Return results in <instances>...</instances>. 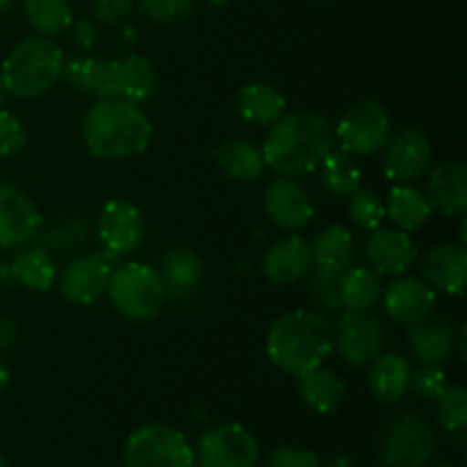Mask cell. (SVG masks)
<instances>
[{
    "instance_id": "cell-1",
    "label": "cell",
    "mask_w": 467,
    "mask_h": 467,
    "mask_svg": "<svg viewBox=\"0 0 467 467\" xmlns=\"http://www.w3.org/2000/svg\"><path fill=\"white\" fill-rule=\"evenodd\" d=\"M336 144L333 128L322 114L285 112L269 126L263 144L265 167L281 178H301L317 171Z\"/></svg>"
},
{
    "instance_id": "cell-2",
    "label": "cell",
    "mask_w": 467,
    "mask_h": 467,
    "mask_svg": "<svg viewBox=\"0 0 467 467\" xmlns=\"http://www.w3.org/2000/svg\"><path fill=\"white\" fill-rule=\"evenodd\" d=\"M265 347L278 369L299 377L333 354L336 324L322 310H290L269 327Z\"/></svg>"
},
{
    "instance_id": "cell-3",
    "label": "cell",
    "mask_w": 467,
    "mask_h": 467,
    "mask_svg": "<svg viewBox=\"0 0 467 467\" xmlns=\"http://www.w3.org/2000/svg\"><path fill=\"white\" fill-rule=\"evenodd\" d=\"M82 137L94 158L128 160L149 149L153 126L140 105L121 99H100L82 119Z\"/></svg>"
},
{
    "instance_id": "cell-4",
    "label": "cell",
    "mask_w": 467,
    "mask_h": 467,
    "mask_svg": "<svg viewBox=\"0 0 467 467\" xmlns=\"http://www.w3.org/2000/svg\"><path fill=\"white\" fill-rule=\"evenodd\" d=\"M64 53L48 36H26L0 67L5 91L16 99H39L62 78Z\"/></svg>"
},
{
    "instance_id": "cell-5",
    "label": "cell",
    "mask_w": 467,
    "mask_h": 467,
    "mask_svg": "<svg viewBox=\"0 0 467 467\" xmlns=\"http://www.w3.org/2000/svg\"><path fill=\"white\" fill-rule=\"evenodd\" d=\"M108 295L119 315L130 322H150L167 301L162 278L150 265L126 263L112 269Z\"/></svg>"
},
{
    "instance_id": "cell-6",
    "label": "cell",
    "mask_w": 467,
    "mask_h": 467,
    "mask_svg": "<svg viewBox=\"0 0 467 467\" xmlns=\"http://www.w3.org/2000/svg\"><path fill=\"white\" fill-rule=\"evenodd\" d=\"M123 463L126 467H194V450L176 429L146 424L128 438Z\"/></svg>"
},
{
    "instance_id": "cell-7",
    "label": "cell",
    "mask_w": 467,
    "mask_h": 467,
    "mask_svg": "<svg viewBox=\"0 0 467 467\" xmlns=\"http://www.w3.org/2000/svg\"><path fill=\"white\" fill-rule=\"evenodd\" d=\"M436 451V433L431 424L415 413H401L388 424L379 442V461L383 467H424Z\"/></svg>"
},
{
    "instance_id": "cell-8",
    "label": "cell",
    "mask_w": 467,
    "mask_h": 467,
    "mask_svg": "<svg viewBox=\"0 0 467 467\" xmlns=\"http://www.w3.org/2000/svg\"><path fill=\"white\" fill-rule=\"evenodd\" d=\"M333 135L345 153L372 155L381 150L392 135L390 114L379 100H358L347 109Z\"/></svg>"
},
{
    "instance_id": "cell-9",
    "label": "cell",
    "mask_w": 467,
    "mask_h": 467,
    "mask_svg": "<svg viewBox=\"0 0 467 467\" xmlns=\"http://www.w3.org/2000/svg\"><path fill=\"white\" fill-rule=\"evenodd\" d=\"M336 324V349L351 368H365L379 358L386 345V328L372 310H345Z\"/></svg>"
},
{
    "instance_id": "cell-10",
    "label": "cell",
    "mask_w": 467,
    "mask_h": 467,
    "mask_svg": "<svg viewBox=\"0 0 467 467\" xmlns=\"http://www.w3.org/2000/svg\"><path fill=\"white\" fill-rule=\"evenodd\" d=\"M433 149L418 128H401L383 144V173L395 185H413L431 169Z\"/></svg>"
},
{
    "instance_id": "cell-11",
    "label": "cell",
    "mask_w": 467,
    "mask_h": 467,
    "mask_svg": "<svg viewBox=\"0 0 467 467\" xmlns=\"http://www.w3.org/2000/svg\"><path fill=\"white\" fill-rule=\"evenodd\" d=\"M258 442L240 424H217L199 441V461L203 467H255Z\"/></svg>"
},
{
    "instance_id": "cell-12",
    "label": "cell",
    "mask_w": 467,
    "mask_h": 467,
    "mask_svg": "<svg viewBox=\"0 0 467 467\" xmlns=\"http://www.w3.org/2000/svg\"><path fill=\"white\" fill-rule=\"evenodd\" d=\"M112 258L109 254L78 255L59 272L57 285L59 295L78 306H91L108 292L109 276H112Z\"/></svg>"
},
{
    "instance_id": "cell-13",
    "label": "cell",
    "mask_w": 467,
    "mask_h": 467,
    "mask_svg": "<svg viewBox=\"0 0 467 467\" xmlns=\"http://www.w3.org/2000/svg\"><path fill=\"white\" fill-rule=\"evenodd\" d=\"M41 226L44 219L30 196L9 182H0V249L30 244Z\"/></svg>"
},
{
    "instance_id": "cell-14",
    "label": "cell",
    "mask_w": 467,
    "mask_h": 467,
    "mask_svg": "<svg viewBox=\"0 0 467 467\" xmlns=\"http://www.w3.org/2000/svg\"><path fill=\"white\" fill-rule=\"evenodd\" d=\"M146 237L140 208L128 201H109L99 214V240L109 255H130Z\"/></svg>"
},
{
    "instance_id": "cell-15",
    "label": "cell",
    "mask_w": 467,
    "mask_h": 467,
    "mask_svg": "<svg viewBox=\"0 0 467 467\" xmlns=\"http://www.w3.org/2000/svg\"><path fill=\"white\" fill-rule=\"evenodd\" d=\"M265 213L283 231H301L313 219V201L295 178H278L265 190Z\"/></svg>"
},
{
    "instance_id": "cell-16",
    "label": "cell",
    "mask_w": 467,
    "mask_h": 467,
    "mask_svg": "<svg viewBox=\"0 0 467 467\" xmlns=\"http://www.w3.org/2000/svg\"><path fill=\"white\" fill-rule=\"evenodd\" d=\"M415 249L413 240L406 231L400 228H374L369 231L368 242H365V258L377 269V274H392V276H401L410 269L415 263Z\"/></svg>"
},
{
    "instance_id": "cell-17",
    "label": "cell",
    "mask_w": 467,
    "mask_h": 467,
    "mask_svg": "<svg viewBox=\"0 0 467 467\" xmlns=\"http://www.w3.org/2000/svg\"><path fill=\"white\" fill-rule=\"evenodd\" d=\"M433 304H436V290L424 278L401 276L383 292V308L388 317L404 327L431 315Z\"/></svg>"
},
{
    "instance_id": "cell-18",
    "label": "cell",
    "mask_w": 467,
    "mask_h": 467,
    "mask_svg": "<svg viewBox=\"0 0 467 467\" xmlns=\"http://www.w3.org/2000/svg\"><path fill=\"white\" fill-rule=\"evenodd\" d=\"M427 196L431 210L454 217L467 210V167L463 162H442L427 171Z\"/></svg>"
},
{
    "instance_id": "cell-19",
    "label": "cell",
    "mask_w": 467,
    "mask_h": 467,
    "mask_svg": "<svg viewBox=\"0 0 467 467\" xmlns=\"http://www.w3.org/2000/svg\"><path fill=\"white\" fill-rule=\"evenodd\" d=\"M406 337L418 363L442 365L454 354V328L438 315H427L418 322L406 324Z\"/></svg>"
},
{
    "instance_id": "cell-20",
    "label": "cell",
    "mask_w": 467,
    "mask_h": 467,
    "mask_svg": "<svg viewBox=\"0 0 467 467\" xmlns=\"http://www.w3.org/2000/svg\"><path fill=\"white\" fill-rule=\"evenodd\" d=\"M467 251L463 244L433 246L422 260V278L438 292L461 296L465 290Z\"/></svg>"
},
{
    "instance_id": "cell-21",
    "label": "cell",
    "mask_w": 467,
    "mask_h": 467,
    "mask_svg": "<svg viewBox=\"0 0 467 467\" xmlns=\"http://www.w3.org/2000/svg\"><path fill=\"white\" fill-rule=\"evenodd\" d=\"M313 269L310 242L299 235H287L267 249L263 258V274L272 283H296Z\"/></svg>"
},
{
    "instance_id": "cell-22",
    "label": "cell",
    "mask_w": 467,
    "mask_h": 467,
    "mask_svg": "<svg viewBox=\"0 0 467 467\" xmlns=\"http://www.w3.org/2000/svg\"><path fill=\"white\" fill-rule=\"evenodd\" d=\"M114 64V99L141 105L158 91V71L144 55L128 53L112 59Z\"/></svg>"
},
{
    "instance_id": "cell-23",
    "label": "cell",
    "mask_w": 467,
    "mask_h": 467,
    "mask_svg": "<svg viewBox=\"0 0 467 467\" xmlns=\"http://www.w3.org/2000/svg\"><path fill=\"white\" fill-rule=\"evenodd\" d=\"M155 272L162 278L167 296L176 301L192 299L203 283V263L190 249L167 251Z\"/></svg>"
},
{
    "instance_id": "cell-24",
    "label": "cell",
    "mask_w": 467,
    "mask_h": 467,
    "mask_svg": "<svg viewBox=\"0 0 467 467\" xmlns=\"http://www.w3.org/2000/svg\"><path fill=\"white\" fill-rule=\"evenodd\" d=\"M62 78L80 94L91 99H114V64L112 59L82 55V57L64 59Z\"/></svg>"
},
{
    "instance_id": "cell-25",
    "label": "cell",
    "mask_w": 467,
    "mask_h": 467,
    "mask_svg": "<svg viewBox=\"0 0 467 467\" xmlns=\"http://www.w3.org/2000/svg\"><path fill=\"white\" fill-rule=\"evenodd\" d=\"M369 368V392L383 404H395L410 390V372L413 365L404 354H381Z\"/></svg>"
},
{
    "instance_id": "cell-26",
    "label": "cell",
    "mask_w": 467,
    "mask_h": 467,
    "mask_svg": "<svg viewBox=\"0 0 467 467\" xmlns=\"http://www.w3.org/2000/svg\"><path fill=\"white\" fill-rule=\"evenodd\" d=\"M235 109L254 126H272L285 114L287 100L269 82H249L235 96Z\"/></svg>"
},
{
    "instance_id": "cell-27",
    "label": "cell",
    "mask_w": 467,
    "mask_h": 467,
    "mask_svg": "<svg viewBox=\"0 0 467 467\" xmlns=\"http://www.w3.org/2000/svg\"><path fill=\"white\" fill-rule=\"evenodd\" d=\"M296 390L299 397L315 410V413L328 415L340 409L345 400V383L337 379L336 372L327 368H315L296 377Z\"/></svg>"
},
{
    "instance_id": "cell-28",
    "label": "cell",
    "mask_w": 467,
    "mask_h": 467,
    "mask_svg": "<svg viewBox=\"0 0 467 467\" xmlns=\"http://www.w3.org/2000/svg\"><path fill=\"white\" fill-rule=\"evenodd\" d=\"M217 167L237 182L258 181L265 171L263 150L246 140H226L213 153Z\"/></svg>"
},
{
    "instance_id": "cell-29",
    "label": "cell",
    "mask_w": 467,
    "mask_h": 467,
    "mask_svg": "<svg viewBox=\"0 0 467 467\" xmlns=\"http://www.w3.org/2000/svg\"><path fill=\"white\" fill-rule=\"evenodd\" d=\"M313 265L327 272L342 274L356 260V242L345 226H328L310 244Z\"/></svg>"
},
{
    "instance_id": "cell-30",
    "label": "cell",
    "mask_w": 467,
    "mask_h": 467,
    "mask_svg": "<svg viewBox=\"0 0 467 467\" xmlns=\"http://www.w3.org/2000/svg\"><path fill=\"white\" fill-rule=\"evenodd\" d=\"M9 272H12L14 283L30 292H46L57 281L53 255L46 254L41 246H30V249L21 246V251L9 263Z\"/></svg>"
},
{
    "instance_id": "cell-31",
    "label": "cell",
    "mask_w": 467,
    "mask_h": 467,
    "mask_svg": "<svg viewBox=\"0 0 467 467\" xmlns=\"http://www.w3.org/2000/svg\"><path fill=\"white\" fill-rule=\"evenodd\" d=\"M386 217L400 231L413 233L429 222V217H431V205H429L424 192H420L418 187L397 185L388 194Z\"/></svg>"
},
{
    "instance_id": "cell-32",
    "label": "cell",
    "mask_w": 467,
    "mask_h": 467,
    "mask_svg": "<svg viewBox=\"0 0 467 467\" xmlns=\"http://www.w3.org/2000/svg\"><path fill=\"white\" fill-rule=\"evenodd\" d=\"M317 169L322 187L336 199H349L356 190H360V167L354 155L345 150H331Z\"/></svg>"
},
{
    "instance_id": "cell-33",
    "label": "cell",
    "mask_w": 467,
    "mask_h": 467,
    "mask_svg": "<svg viewBox=\"0 0 467 467\" xmlns=\"http://www.w3.org/2000/svg\"><path fill=\"white\" fill-rule=\"evenodd\" d=\"M381 299V281L374 269L354 267L340 274V301L345 310H372Z\"/></svg>"
},
{
    "instance_id": "cell-34",
    "label": "cell",
    "mask_w": 467,
    "mask_h": 467,
    "mask_svg": "<svg viewBox=\"0 0 467 467\" xmlns=\"http://www.w3.org/2000/svg\"><path fill=\"white\" fill-rule=\"evenodd\" d=\"M21 5L27 26L36 35L53 39L71 26V3L68 0H23Z\"/></svg>"
},
{
    "instance_id": "cell-35",
    "label": "cell",
    "mask_w": 467,
    "mask_h": 467,
    "mask_svg": "<svg viewBox=\"0 0 467 467\" xmlns=\"http://www.w3.org/2000/svg\"><path fill=\"white\" fill-rule=\"evenodd\" d=\"M87 231L89 228H87L82 219H57V222L48 223V226H41L35 240H39V246L46 254L73 255L87 242Z\"/></svg>"
},
{
    "instance_id": "cell-36",
    "label": "cell",
    "mask_w": 467,
    "mask_h": 467,
    "mask_svg": "<svg viewBox=\"0 0 467 467\" xmlns=\"http://www.w3.org/2000/svg\"><path fill=\"white\" fill-rule=\"evenodd\" d=\"M436 415L451 433H463L467 427V392L461 386H445L436 397Z\"/></svg>"
},
{
    "instance_id": "cell-37",
    "label": "cell",
    "mask_w": 467,
    "mask_h": 467,
    "mask_svg": "<svg viewBox=\"0 0 467 467\" xmlns=\"http://www.w3.org/2000/svg\"><path fill=\"white\" fill-rule=\"evenodd\" d=\"M308 295L315 304L328 313H340V274L327 272V269H310L308 274Z\"/></svg>"
},
{
    "instance_id": "cell-38",
    "label": "cell",
    "mask_w": 467,
    "mask_h": 467,
    "mask_svg": "<svg viewBox=\"0 0 467 467\" xmlns=\"http://www.w3.org/2000/svg\"><path fill=\"white\" fill-rule=\"evenodd\" d=\"M349 217L363 231H374L386 219V203L372 190H356L349 196Z\"/></svg>"
},
{
    "instance_id": "cell-39",
    "label": "cell",
    "mask_w": 467,
    "mask_h": 467,
    "mask_svg": "<svg viewBox=\"0 0 467 467\" xmlns=\"http://www.w3.org/2000/svg\"><path fill=\"white\" fill-rule=\"evenodd\" d=\"M135 5L141 16L162 26L185 21L194 12V0H135Z\"/></svg>"
},
{
    "instance_id": "cell-40",
    "label": "cell",
    "mask_w": 467,
    "mask_h": 467,
    "mask_svg": "<svg viewBox=\"0 0 467 467\" xmlns=\"http://www.w3.org/2000/svg\"><path fill=\"white\" fill-rule=\"evenodd\" d=\"M447 386V377L442 365H429L420 363L418 368L410 372V390L420 397V400H436Z\"/></svg>"
},
{
    "instance_id": "cell-41",
    "label": "cell",
    "mask_w": 467,
    "mask_h": 467,
    "mask_svg": "<svg viewBox=\"0 0 467 467\" xmlns=\"http://www.w3.org/2000/svg\"><path fill=\"white\" fill-rule=\"evenodd\" d=\"M26 128L16 114L0 109V158H12L26 146Z\"/></svg>"
},
{
    "instance_id": "cell-42",
    "label": "cell",
    "mask_w": 467,
    "mask_h": 467,
    "mask_svg": "<svg viewBox=\"0 0 467 467\" xmlns=\"http://www.w3.org/2000/svg\"><path fill=\"white\" fill-rule=\"evenodd\" d=\"M267 467H322L315 451L304 450V447L283 445L272 451Z\"/></svg>"
},
{
    "instance_id": "cell-43",
    "label": "cell",
    "mask_w": 467,
    "mask_h": 467,
    "mask_svg": "<svg viewBox=\"0 0 467 467\" xmlns=\"http://www.w3.org/2000/svg\"><path fill=\"white\" fill-rule=\"evenodd\" d=\"M135 7V0H91L94 16L103 23H121Z\"/></svg>"
},
{
    "instance_id": "cell-44",
    "label": "cell",
    "mask_w": 467,
    "mask_h": 467,
    "mask_svg": "<svg viewBox=\"0 0 467 467\" xmlns=\"http://www.w3.org/2000/svg\"><path fill=\"white\" fill-rule=\"evenodd\" d=\"M67 30H68V36H71L73 44H76L80 50H85V53L87 50H94L96 46H99L100 32L91 21H85V18H82V21L71 23Z\"/></svg>"
},
{
    "instance_id": "cell-45",
    "label": "cell",
    "mask_w": 467,
    "mask_h": 467,
    "mask_svg": "<svg viewBox=\"0 0 467 467\" xmlns=\"http://www.w3.org/2000/svg\"><path fill=\"white\" fill-rule=\"evenodd\" d=\"M16 337H18L16 324L7 317H0V354L12 349V347L16 345Z\"/></svg>"
},
{
    "instance_id": "cell-46",
    "label": "cell",
    "mask_w": 467,
    "mask_h": 467,
    "mask_svg": "<svg viewBox=\"0 0 467 467\" xmlns=\"http://www.w3.org/2000/svg\"><path fill=\"white\" fill-rule=\"evenodd\" d=\"M117 41L123 46V48H132V46L140 41V36H137V32L132 30V27H121L117 35Z\"/></svg>"
},
{
    "instance_id": "cell-47",
    "label": "cell",
    "mask_w": 467,
    "mask_h": 467,
    "mask_svg": "<svg viewBox=\"0 0 467 467\" xmlns=\"http://www.w3.org/2000/svg\"><path fill=\"white\" fill-rule=\"evenodd\" d=\"M7 386H9V369H7V365L0 360V395L7 390Z\"/></svg>"
},
{
    "instance_id": "cell-48",
    "label": "cell",
    "mask_w": 467,
    "mask_h": 467,
    "mask_svg": "<svg viewBox=\"0 0 467 467\" xmlns=\"http://www.w3.org/2000/svg\"><path fill=\"white\" fill-rule=\"evenodd\" d=\"M327 467H354V465H351V461L347 459V456H337V459H333Z\"/></svg>"
},
{
    "instance_id": "cell-49",
    "label": "cell",
    "mask_w": 467,
    "mask_h": 467,
    "mask_svg": "<svg viewBox=\"0 0 467 467\" xmlns=\"http://www.w3.org/2000/svg\"><path fill=\"white\" fill-rule=\"evenodd\" d=\"M16 5V0H0V14H7Z\"/></svg>"
},
{
    "instance_id": "cell-50",
    "label": "cell",
    "mask_w": 467,
    "mask_h": 467,
    "mask_svg": "<svg viewBox=\"0 0 467 467\" xmlns=\"http://www.w3.org/2000/svg\"><path fill=\"white\" fill-rule=\"evenodd\" d=\"M210 5H214V7H226L228 3H231V0H208Z\"/></svg>"
},
{
    "instance_id": "cell-51",
    "label": "cell",
    "mask_w": 467,
    "mask_h": 467,
    "mask_svg": "<svg viewBox=\"0 0 467 467\" xmlns=\"http://www.w3.org/2000/svg\"><path fill=\"white\" fill-rule=\"evenodd\" d=\"M5 94H7V91H5V85H3V76H0V105L5 103Z\"/></svg>"
},
{
    "instance_id": "cell-52",
    "label": "cell",
    "mask_w": 467,
    "mask_h": 467,
    "mask_svg": "<svg viewBox=\"0 0 467 467\" xmlns=\"http://www.w3.org/2000/svg\"><path fill=\"white\" fill-rule=\"evenodd\" d=\"M0 467H14L12 463H9L7 459H5V456H0Z\"/></svg>"
},
{
    "instance_id": "cell-53",
    "label": "cell",
    "mask_w": 467,
    "mask_h": 467,
    "mask_svg": "<svg viewBox=\"0 0 467 467\" xmlns=\"http://www.w3.org/2000/svg\"><path fill=\"white\" fill-rule=\"evenodd\" d=\"M438 467H454V465H438Z\"/></svg>"
}]
</instances>
